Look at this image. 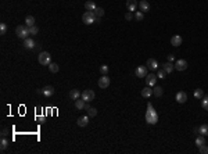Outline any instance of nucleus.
I'll use <instances>...</instances> for the list:
<instances>
[{
  "label": "nucleus",
  "mask_w": 208,
  "mask_h": 154,
  "mask_svg": "<svg viewBox=\"0 0 208 154\" xmlns=\"http://www.w3.org/2000/svg\"><path fill=\"white\" fill-rule=\"evenodd\" d=\"M146 122L150 125H156L158 122V114L157 111L153 108L151 103H147V111H146Z\"/></svg>",
  "instance_id": "1"
},
{
  "label": "nucleus",
  "mask_w": 208,
  "mask_h": 154,
  "mask_svg": "<svg viewBox=\"0 0 208 154\" xmlns=\"http://www.w3.org/2000/svg\"><path fill=\"white\" fill-rule=\"evenodd\" d=\"M15 34L20 39H27L31 35V31H29V27H27V25H18L17 29H15Z\"/></svg>",
  "instance_id": "2"
},
{
  "label": "nucleus",
  "mask_w": 208,
  "mask_h": 154,
  "mask_svg": "<svg viewBox=\"0 0 208 154\" xmlns=\"http://www.w3.org/2000/svg\"><path fill=\"white\" fill-rule=\"evenodd\" d=\"M96 14L94 11H85V14L82 15V21L83 24H86V25H92L93 22H96Z\"/></svg>",
  "instance_id": "3"
},
{
  "label": "nucleus",
  "mask_w": 208,
  "mask_h": 154,
  "mask_svg": "<svg viewBox=\"0 0 208 154\" xmlns=\"http://www.w3.org/2000/svg\"><path fill=\"white\" fill-rule=\"evenodd\" d=\"M38 61H39V64H42V65H49V64L52 63V56H50V53H49V51H42L40 54H39V57H38Z\"/></svg>",
  "instance_id": "4"
},
{
  "label": "nucleus",
  "mask_w": 208,
  "mask_h": 154,
  "mask_svg": "<svg viewBox=\"0 0 208 154\" xmlns=\"http://www.w3.org/2000/svg\"><path fill=\"white\" fill-rule=\"evenodd\" d=\"M94 92L93 90H90V89H86V90H83L82 92V94H81V97L85 100L86 103H89V102H92V100H94Z\"/></svg>",
  "instance_id": "5"
},
{
  "label": "nucleus",
  "mask_w": 208,
  "mask_h": 154,
  "mask_svg": "<svg viewBox=\"0 0 208 154\" xmlns=\"http://www.w3.org/2000/svg\"><path fill=\"white\" fill-rule=\"evenodd\" d=\"M147 65H140L138 68L135 69V75L138 76V78H146L147 76Z\"/></svg>",
  "instance_id": "6"
},
{
  "label": "nucleus",
  "mask_w": 208,
  "mask_h": 154,
  "mask_svg": "<svg viewBox=\"0 0 208 154\" xmlns=\"http://www.w3.org/2000/svg\"><path fill=\"white\" fill-rule=\"evenodd\" d=\"M157 74H147V76H146V83H147V86H150V88H154L157 83Z\"/></svg>",
  "instance_id": "7"
},
{
  "label": "nucleus",
  "mask_w": 208,
  "mask_h": 154,
  "mask_svg": "<svg viewBox=\"0 0 208 154\" xmlns=\"http://www.w3.org/2000/svg\"><path fill=\"white\" fill-rule=\"evenodd\" d=\"M97 85H98V88H100V89H107V88L110 86V78H108L107 75H103V76L98 79Z\"/></svg>",
  "instance_id": "8"
},
{
  "label": "nucleus",
  "mask_w": 208,
  "mask_h": 154,
  "mask_svg": "<svg viewBox=\"0 0 208 154\" xmlns=\"http://www.w3.org/2000/svg\"><path fill=\"white\" fill-rule=\"evenodd\" d=\"M186 68H187V61L183 60V58H180V60H178L175 63V69L176 71H185Z\"/></svg>",
  "instance_id": "9"
},
{
  "label": "nucleus",
  "mask_w": 208,
  "mask_h": 154,
  "mask_svg": "<svg viewBox=\"0 0 208 154\" xmlns=\"http://www.w3.org/2000/svg\"><path fill=\"white\" fill-rule=\"evenodd\" d=\"M146 65H147V68L151 69V71H156V69H158V67H160V65H158V61H157L156 58H149Z\"/></svg>",
  "instance_id": "10"
},
{
  "label": "nucleus",
  "mask_w": 208,
  "mask_h": 154,
  "mask_svg": "<svg viewBox=\"0 0 208 154\" xmlns=\"http://www.w3.org/2000/svg\"><path fill=\"white\" fill-rule=\"evenodd\" d=\"M89 115H83V117H79L78 118V121H76V124H78V126H81V128H85V126H87V124H89Z\"/></svg>",
  "instance_id": "11"
},
{
  "label": "nucleus",
  "mask_w": 208,
  "mask_h": 154,
  "mask_svg": "<svg viewBox=\"0 0 208 154\" xmlns=\"http://www.w3.org/2000/svg\"><path fill=\"white\" fill-rule=\"evenodd\" d=\"M176 102L179 103V104H183V103L187 102V94H186V92H178V93H176Z\"/></svg>",
  "instance_id": "12"
},
{
  "label": "nucleus",
  "mask_w": 208,
  "mask_h": 154,
  "mask_svg": "<svg viewBox=\"0 0 208 154\" xmlns=\"http://www.w3.org/2000/svg\"><path fill=\"white\" fill-rule=\"evenodd\" d=\"M182 42H183V39H182V36H180V35H175V36L171 38V45L175 46V47L180 46L182 45Z\"/></svg>",
  "instance_id": "13"
},
{
  "label": "nucleus",
  "mask_w": 208,
  "mask_h": 154,
  "mask_svg": "<svg viewBox=\"0 0 208 154\" xmlns=\"http://www.w3.org/2000/svg\"><path fill=\"white\" fill-rule=\"evenodd\" d=\"M54 94V88L52 85H47L43 88V96L45 97H52Z\"/></svg>",
  "instance_id": "14"
},
{
  "label": "nucleus",
  "mask_w": 208,
  "mask_h": 154,
  "mask_svg": "<svg viewBox=\"0 0 208 154\" xmlns=\"http://www.w3.org/2000/svg\"><path fill=\"white\" fill-rule=\"evenodd\" d=\"M139 8H140V11H143V13L149 11V10H150V3H149L147 0H142V1L139 3Z\"/></svg>",
  "instance_id": "15"
},
{
  "label": "nucleus",
  "mask_w": 208,
  "mask_h": 154,
  "mask_svg": "<svg viewBox=\"0 0 208 154\" xmlns=\"http://www.w3.org/2000/svg\"><path fill=\"white\" fill-rule=\"evenodd\" d=\"M35 46H36V42L34 39H29V38L24 39V47L25 49H34Z\"/></svg>",
  "instance_id": "16"
},
{
  "label": "nucleus",
  "mask_w": 208,
  "mask_h": 154,
  "mask_svg": "<svg viewBox=\"0 0 208 154\" xmlns=\"http://www.w3.org/2000/svg\"><path fill=\"white\" fill-rule=\"evenodd\" d=\"M138 7V1L136 0H126V8L129 11H135Z\"/></svg>",
  "instance_id": "17"
},
{
  "label": "nucleus",
  "mask_w": 208,
  "mask_h": 154,
  "mask_svg": "<svg viewBox=\"0 0 208 154\" xmlns=\"http://www.w3.org/2000/svg\"><path fill=\"white\" fill-rule=\"evenodd\" d=\"M162 68L165 69L167 74H171V72H173V69H175V64H172L171 61H168V63H165L162 65Z\"/></svg>",
  "instance_id": "18"
},
{
  "label": "nucleus",
  "mask_w": 208,
  "mask_h": 154,
  "mask_svg": "<svg viewBox=\"0 0 208 154\" xmlns=\"http://www.w3.org/2000/svg\"><path fill=\"white\" fill-rule=\"evenodd\" d=\"M85 106H86V102H85V100H83V99H76L75 100V107L78 110H83L85 108Z\"/></svg>",
  "instance_id": "19"
},
{
  "label": "nucleus",
  "mask_w": 208,
  "mask_h": 154,
  "mask_svg": "<svg viewBox=\"0 0 208 154\" xmlns=\"http://www.w3.org/2000/svg\"><path fill=\"white\" fill-rule=\"evenodd\" d=\"M198 133L202 135V136H208V125L207 124H202V125L198 126Z\"/></svg>",
  "instance_id": "20"
},
{
  "label": "nucleus",
  "mask_w": 208,
  "mask_h": 154,
  "mask_svg": "<svg viewBox=\"0 0 208 154\" xmlns=\"http://www.w3.org/2000/svg\"><path fill=\"white\" fill-rule=\"evenodd\" d=\"M82 94V92H79L78 89H72V90L69 92V97L72 99V100H76V99H79Z\"/></svg>",
  "instance_id": "21"
},
{
  "label": "nucleus",
  "mask_w": 208,
  "mask_h": 154,
  "mask_svg": "<svg viewBox=\"0 0 208 154\" xmlns=\"http://www.w3.org/2000/svg\"><path fill=\"white\" fill-rule=\"evenodd\" d=\"M85 8H86V11H94L97 7H96V4H94V1H86L85 3Z\"/></svg>",
  "instance_id": "22"
},
{
  "label": "nucleus",
  "mask_w": 208,
  "mask_h": 154,
  "mask_svg": "<svg viewBox=\"0 0 208 154\" xmlns=\"http://www.w3.org/2000/svg\"><path fill=\"white\" fill-rule=\"evenodd\" d=\"M151 94H153V89H151L150 86H149V88H144V89H142V96L143 97L147 99V97H150Z\"/></svg>",
  "instance_id": "23"
},
{
  "label": "nucleus",
  "mask_w": 208,
  "mask_h": 154,
  "mask_svg": "<svg viewBox=\"0 0 208 154\" xmlns=\"http://www.w3.org/2000/svg\"><path fill=\"white\" fill-rule=\"evenodd\" d=\"M58 69H60L58 64H56V63H50V64H49V71H50L52 74H56V72H58Z\"/></svg>",
  "instance_id": "24"
},
{
  "label": "nucleus",
  "mask_w": 208,
  "mask_h": 154,
  "mask_svg": "<svg viewBox=\"0 0 208 154\" xmlns=\"http://www.w3.org/2000/svg\"><path fill=\"white\" fill-rule=\"evenodd\" d=\"M25 25H27V27H29V28H31V27H34V25H35V17H32V15H28V17L25 18Z\"/></svg>",
  "instance_id": "25"
},
{
  "label": "nucleus",
  "mask_w": 208,
  "mask_h": 154,
  "mask_svg": "<svg viewBox=\"0 0 208 154\" xmlns=\"http://www.w3.org/2000/svg\"><path fill=\"white\" fill-rule=\"evenodd\" d=\"M153 94L156 97H161L162 96V88L161 86H154V89H153Z\"/></svg>",
  "instance_id": "26"
},
{
  "label": "nucleus",
  "mask_w": 208,
  "mask_h": 154,
  "mask_svg": "<svg viewBox=\"0 0 208 154\" xmlns=\"http://www.w3.org/2000/svg\"><path fill=\"white\" fill-rule=\"evenodd\" d=\"M196 144H197V147H200V146H202V144H205V136H202V135L197 136L196 137Z\"/></svg>",
  "instance_id": "27"
},
{
  "label": "nucleus",
  "mask_w": 208,
  "mask_h": 154,
  "mask_svg": "<svg viewBox=\"0 0 208 154\" xmlns=\"http://www.w3.org/2000/svg\"><path fill=\"white\" fill-rule=\"evenodd\" d=\"M193 96L196 97V99H202V97H204V92H202V89H198V88H197L196 90H194V93H193Z\"/></svg>",
  "instance_id": "28"
},
{
  "label": "nucleus",
  "mask_w": 208,
  "mask_h": 154,
  "mask_svg": "<svg viewBox=\"0 0 208 154\" xmlns=\"http://www.w3.org/2000/svg\"><path fill=\"white\" fill-rule=\"evenodd\" d=\"M87 115L90 117V118H93V117H96L97 115V108H94V107H90V108H87Z\"/></svg>",
  "instance_id": "29"
},
{
  "label": "nucleus",
  "mask_w": 208,
  "mask_h": 154,
  "mask_svg": "<svg viewBox=\"0 0 208 154\" xmlns=\"http://www.w3.org/2000/svg\"><path fill=\"white\" fill-rule=\"evenodd\" d=\"M143 18H144V13L143 11L135 13V20H136V21H143Z\"/></svg>",
  "instance_id": "30"
},
{
  "label": "nucleus",
  "mask_w": 208,
  "mask_h": 154,
  "mask_svg": "<svg viewBox=\"0 0 208 154\" xmlns=\"http://www.w3.org/2000/svg\"><path fill=\"white\" fill-rule=\"evenodd\" d=\"M7 147H8V140H7L6 137H3L1 142H0V148H1V150H6Z\"/></svg>",
  "instance_id": "31"
},
{
  "label": "nucleus",
  "mask_w": 208,
  "mask_h": 154,
  "mask_svg": "<svg viewBox=\"0 0 208 154\" xmlns=\"http://www.w3.org/2000/svg\"><path fill=\"white\" fill-rule=\"evenodd\" d=\"M94 14H96V17L101 18L104 15V8H103V7H97V8L94 10Z\"/></svg>",
  "instance_id": "32"
},
{
  "label": "nucleus",
  "mask_w": 208,
  "mask_h": 154,
  "mask_svg": "<svg viewBox=\"0 0 208 154\" xmlns=\"http://www.w3.org/2000/svg\"><path fill=\"white\" fill-rule=\"evenodd\" d=\"M201 107H202L204 110H207V111H208V96L202 97V100H201Z\"/></svg>",
  "instance_id": "33"
},
{
  "label": "nucleus",
  "mask_w": 208,
  "mask_h": 154,
  "mask_svg": "<svg viewBox=\"0 0 208 154\" xmlns=\"http://www.w3.org/2000/svg\"><path fill=\"white\" fill-rule=\"evenodd\" d=\"M157 76H158L160 79H164V78L167 76V72H165V69H164V68L158 69V72H157Z\"/></svg>",
  "instance_id": "34"
},
{
  "label": "nucleus",
  "mask_w": 208,
  "mask_h": 154,
  "mask_svg": "<svg viewBox=\"0 0 208 154\" xmlns=\"http://www.w3.org/2000/svg\"><path fill=\"white\" fill-rule=\"evenodd\" d=\"M198 151L201 154H208V146L207 144H202V146H200L198 147Z\"/></svg>",
  "instance_id": "35"
},
{
  "label": "nucleus",
  "mask_w": 208,
  "mask_h": 154,
  "mask_svg": "<svg viewBox=\"0 0 208 154\" xmlns=\"http://www.w3.org/2000/svg\"><path fill=\"white\" fill-rule=\"evenodd\" d=\"M7 34V25L4 22H1L0 24V35H4Z\"/></svg>",
  "instance_id": "36"
},
{
  "label": "nucleus",
  "mask_w": 208,
  "mask_h": 154,
  "mask_svg": "<svg viewBox=\"0 0 208 154\" xmlns=\"http://www.w3.org/2000/svg\"><path fill=\"white\" fill-rule=\"evenodd\" d=\"M100 72H101L103 75H107V74H108V65L103 64V65L100 67Z\"/></svg>",
  "instance_id": "37"
},
{
  "label": "nucleus",
  "mask_w": 208,
  "mask_h": 154,
  "mask_svg": "<svg viewBox=\"0 0 208 154\" xmlns=\"http://www.w3.org/2000/svg\"><path fill=\"white\" fill-rule=\"evenodd\" d=\"M29 31H31V35H38V32H39V28H38L36 25H34V27H31V28H29Z\"/></svg>",
  "instance_id": "38"
},
{
  "label": "nucleus",
  "mask_w": 208,
  "mask_h": 154,
  "mask_svg": "<svg viewBox=\"0 0 208 154\" xmlns=\"http://www.w3.org/2000/svg\"><path fill=\"white\" fill-rule=\"evenodd\" d=\"M133 18H135V15L132 14V11H129V13L125 14V20H126V21H131V20H133Z\"/></svg>",
  "instance_id": "39"
},
{
  "label": "nucleus",
  "mask_w": 208,
  "mask_h": 154,
  "mask_svg": "<svg viewBox=\"0 0 208 154\" xmlns=\"http://www.w3.org/2000/svg\"><path fill=\"white\" fill-rule=\"evenodd\" d=\"M173 60H175V56H173V54H168V61H171V63H172Z\"/></svg>",
  "instance_id": "40"
},
{
  "label": "nucleus",
  "mask_w": 208,
  "mask_h": 154,
  "mask_svg": "<svg viewBox=\"0 0 208 154\" xmlns=\"http://www.w3.org/2000/svg\"><path fill=\"white\" fill-rule=\"evenodd\" d=\"M1 136H3V137L7 136V131H6V129H3V133H1Z\"/></svg>",
  "instance_id": "41"
}]
</instances>
